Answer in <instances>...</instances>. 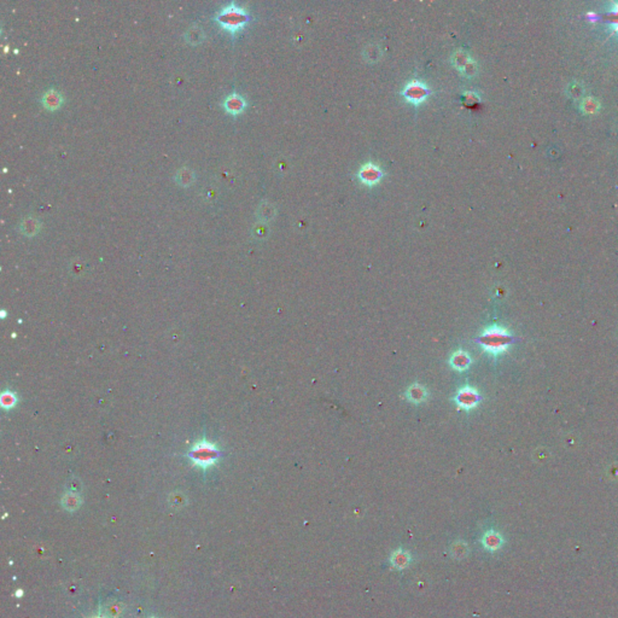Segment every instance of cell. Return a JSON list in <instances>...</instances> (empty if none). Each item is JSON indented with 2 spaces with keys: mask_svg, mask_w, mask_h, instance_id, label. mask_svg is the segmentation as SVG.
Masks as SVG:
<instances>
[{
  "mask_svg": "<svg viewBox=\"0 0 618 618\" xmlns=\"http://www.w3.org/2000/svg\"><path fill=\"white\" fill-rule=\"evenodd\" d=\"M429 587H430L429 578L425 577V576H418V577L414 578V582H413V589H414L416 593H419V594L425 593L426 591H428Z\"/></svg>",
  "mask_w": 618,
  "mask_h": 618,
  "instance_id": "obj_20",
  "label": "cell"
},
{
  "mask_svg": "<svg viewBox=\"0 0 618 618\" xmlns=\"http://www.w3.org/2000/svg\"><path fill=\"white\" fill-rule=\"evenodd\" d=\"M189 458L196 466L207 468L216 463L219 450L213 443L207 442V441H201L191 449Z\"/></svg>",
  "mask_w": 618,
  "mask_h": 618,
  "instance_id": "obj_3",
  "label": "cell"
},
{
  "mask_svg": "<svg viewBox=\"0 0 618 618\" xmlns=\"http://www.w3.org/2000/svg\"><path fill=\"white\" fill-rule=\"evenodd\" d=\"M171 503L173 507H183L185 505V496L181 494H174L171 498Z\"/></svg>",
  "mask_w": 618,
  "mask_h": 618,
  "instance_id": "obj_26",
  "label": "cell"
},
{
  "mask_svg": "<svg viewBox=\"0 0 618 618\" xmlns=\"http://www.w3.org/2000/svg\"><path fill=\"white\" fill-rule=\"evenodd\" d=\"M429 95L430 91L428 86L422 81H418V80H413V81H411L406 86L404 91H402V96L405 97V99L407 100L408 103L415 104V105H418V104L426 100Z\"/></svg>",
  "mask_w": 618,
  "mask_h": 618,
  "instance_id": "obj_4",
  "label": "cell"
},
{
  "mask_svg": "<svg viewBox=\"0 0 618 618\" xmlns=\"http://www.w3.org/2000/svg\"><path fill=\"white\" fill-rule=\"evenodd\" d=\"M582 109L585 110L587 114L595 113V111L599 109V103L596 102V100L594 98L589 97V98H586L582 102Z\"/></svg>",
  "mask_w": 618,
  "mask_h": 618,
  "instance_id": "obj_22",
  "label": "cell"
},
{
  "mask_svg": "<svg viewBox=\"0 0 618 618\" xmlns=\"http://www.w3.org/2000/svg\"><path fill=\"white\" fill-rule=\"evenodd\" d=\"M449 550L453 558L458 559V560H461V559L467 557L468 552H470V547H468V544L465 542V541L458 540L454 541V542L450 544Z\"/></svg>",
  "mask_w": 618,
  "mask_h": 618,
  "instance_id": "obj_17",
  "label": "cell"
},
{
  "mask_svg": "<svg viewBox=\"0 0 618 618\" xmlns=\"http://www.w3.org/2000/svg\"><path fill=\"white\" fill-rule=\"evenodd\" d=\"M454 64L458 69H460L461 72H465L466 75H472L476 71V64L463 51L457 52V54L453 58Z\"/></svg>",
  "mask_w": 618,
  "mask_h": 618,
  "instance_id": "obj_11",
  "label": "cell"
},
{
  "mask_svg": "<svg viewBox=\"0 0 618 618\" xmlns=\"http://www.w3.org/2000/svg\"><path fill=\"white\" fill-rule=\"evenodd\" d=\"M471 363V357L466 352H457L454 353L450 357V365L454 370L464 371L466 370Z\"/></svg>",
  "mask_w": 618,
  "mask_h": 618,
  "instance_id": "obj_16",
  "label": "cell"
},
{
  "mask_svg": "<svg viewBox=\"0 0 618 618\" xmlns=\"http://www.w3.org/2000/svg\"><path fill=\"white\" fill-rule=\"evenodd\" d=\"M482 544H483V547L485 550L490 551V552H495L499 551L500 548L502 547L503 544V537L501 536V534L498 533V531L495 530H489L485 531L484 535L482 536Z\"/></svg>",
  "mask_w": 618,
  "mask_h": 618,
  "instance_id": "obj_9",
  "label": "cell"
},
{
  "mask_svg": "<svg viewBox=\"0 0 618 618\" xmlns=\"http://www.w3.org/2000/svg\"><path fill=\"white\" fill-rule=\"evenodd\" d=\"M406 395H407V398L409 401L422 402L426 398V390L423 385L413 384V385H411V388H408Z\"/></svg>",
  "mask_w": 618,
  "mask_h": 618,
  "instance_id": "obj_18",
  "label": "cell"
},
{
  "mask_svg": "<svg viewBox=\"0 0 618 618\" xmlns=\"http://www.w3.org/2000/svg\"><path fill=\"white\" fill-rule=\"evenodd\" d=\"M40 102L43 104L45 109L47 110H57L63 105L64 96L62 95L61 91L56 88H48L43 93Z\"/></svg>",
  "mask_w": 618,
  "mask_h": 618,
  "instance_id": "obj_8",
  "label": "cell"
},
{
  "mask_svg": "<svg viewBox=\"0 0 618 618\" xmlns=\"http://www.w3.org/2000/svg\"><path fill=\"white\" fill-rule=\"evenodd\" d=\"M222 107L231 115H238L245 110L246 99L239 93L233 92L225 97L222 100Z\"/></svg>",
  "mask_w": 618,
  "mask_h": 618,
  "instance_id": "obj_7",
  "label": "cell"
},
{
  "mask_svg": "<svg viewBox=\"0 0 618 618\" xmlns=\"http://www.w3.org/2000/svg\"><path fill=\"white\" fill-rule=\"evenodd\" d=\"M174 180L179 186L187 187L192 185L194 180H196V173H194L193 169H191L190 167L184 166L175 172Z\"/></svg>",
  "mask_w": 618,
  "mask_h": 618,
  "instance_id": "obj_13",
  "label": "cell"
},
{
  "mask_svg": "<svg viewBox=\"0 0 618 618\" xmlns=\"http://www.w3.org/2000/svg\"><path fill=\"white\" fill-rule=\"evenodd\" d=\"M614 30H616V32H618V21H616V22H614Z\"/></svg>",
  "mask_w": 618,
  "mask_h": 618,
  "instance_id": "obj_28",
  "label": "cell"
},
{
  "mask_svg": "<svg viewBox=\"0 0 618 618\" xmlns=\"http://www.w3.org/2000/svg\"><path fill=\"white\" fill-rule=\"evenodd\" d=\"M17 404V397L16 395L13 394L11 391H5L3 392L2 395V406L6 409L12 408L13 406Z\"/></svg>",
  "mask_w": 618,
  "mask_h": 618,
  "instance_id": "obj_21",
  "label": "cell"
},
{
  "mask_svg": "<svg viewBox=\"0 0 618 618\" xmlns=\"http://www.w3.org/2000/svg\"><path fill=\"white\" fill-rule=\"evenodd\" d=\"M256 215H258V217L262 222H268L269 220H272L274 215H276V208L269 202H262L258 208Z\"/></svg>",
  "mask_w": 618,
  "mask_h": 618,
  "instance_id": "obj_19",
  "label": "cell"
},
{
  "mask_svg": "<svg viewBox=\"0 0 618 618\" xmlns=\"http://www.w3.org/2000/svg\"><path fill=\"white\" fill-rule=\"evenodd\" d=\"M204 38H206V33H204L203 28L198 26V24H192V26H190L186 29L185 34H184V39L191 45L201 44L204 40Z\"/></svg>",
  "mask_w": 618,
  "mask_h": 618,
  "instance_id": "obj_14",
  "label": "cell"
},
{
  "mask_svg": "<svg viewBox=\"0 0 618 618\" xmlns=\"http://www.w3.org/2000/svg\"><path fill=\"white\" fill-rule=\"evenodd\" d=\"M412 561V555L409 552L402 550V548H398V550L394 551L390 555V563L391 567L397 569V570H405V569H407L409 567V564H411Z\"/></svg>",
  "mask_w": 618,
  "mask_h": 618,
  "instance_id": "obj_10",
  "label": "cell"
},
{
  "mask_svg": "<svg viewBox=\"0 0 618 618\" xmlns=\"http://www.w3.org/2000/svg\"><path fill=\"white\" fill-rule=\"evenodd\" d=\"M81 496H80L79 493L76 492H68L65 493L63 495V498H62V505H63V507L67 510V511H76L80 506H81Z\"/></svg>",
  "mask_w": 618,
  "mask_h": 618,
  "instance_id": "obj_15",
  "label": "cell"
},
{
  "mask_svg": "<svg viewBox=\"0 0 618 618\" xmlns=\"http://www.w3.org/2000/svg\"><path fill=\"white\" fill-rule=\"evenodd\" d=\"M96 618H104V617H96Z\"/></svg>",
  "mask_w": 618,
  "mask_h": 618,
  "instance_id": "obj_29",
  "label": "cell"
},
{
  "mask_svg": "<svg viewBox=\"0 0 618 618\" xmlns=\"http://www.w3.org/2000/svg\"><path fill=\"white\" fill-rule=\"evenodd\" d=\"M19 228L22 234L27 235V237H33L40 231L41 222L37 217L32 216V215H28V216L21 220Z\"/></svg>",
  "mask_w": 618,
  "mask_h": 618,
  "instance_id": "obj_12",
  "label": "cell"
},
{
  "mask_svg": "<svg viewBox=\"0 0 618 618\" xmlns=\"http://www.w3.org/2000/svg\"><path fill=\"white\" fill-rule=\"evenodd\" d=\"M215 21L227 32L234 34L249 22V12L237 3L231 2L215 13Z\"/></svg>",
  "mask_w": 618,
  "mask_h": 618,
  "instance_id": "obj_1",
  "label": "cell"
},
{
  "mask_svg": "<svg viewBox=\"0 0 618 618\" xmlns=\"http://www.w3.org/2000/svg\"><path fill=\"white\" fill-rule=\"evenodd\" d=\"M251 234L254 235L255 238L258 239H262L265 238L267 234H268V228L265 225V222H260V224H256L254 227H252L251 230Z\"/></svg>",
  "mask_w": 618,
  "mask_h": 618,
  "instance_id": "obj_23",
  "label": "cell"
},
{
  "mask_svg": "<svg viewBox=\"0 0 618 618\" xmlns=\"http://www.w3.org/2000/svg\"><path fill=\"white\" fill-rule=\"evenodd\" d=\"M70 269L72 273L80 276V274H82L83 270H85V265H83L82 261H80V260H75V261L70 263Z\"/></svg>",
  "mask_w": 618,
  "mask_h": 618,
  "instance_id": "obj_25",
  "label": "cell"
},
{
  "mask_svg": "<svg viewBox=\"0 0 618 618\" xmlns=\"http://www.w3.org/2000/svg\"><path fill=\"white\" fill-rule=\"evenodd\" d=\"M612 12L613 13H617V15H618V4H614V8L612 9Z\"/></svg>",
  "mask_w": 618,
  "mask_h": 618,
  "instance_id": "obj_27",
  "label": "cell"
},
{
  "mask_svg": "<svg viewBox=\"0 0 618 618\" xmlns=\"http://www.w3.org/2000/svg\"><path fill=\"white\" fill-rule=\"evenodd\" d=\"M381 176H383L381 169L378 166L373 165V163H369V165L361 167L359 173H357V178H359L360 181L369 186L376 185L377 183H379Z\"/></svg>",
  "mask_w": 618,
  "mask_h": 618,
  "instance_id": "obj_6",
  "label": "cell"
},
{
  "mask_svg": "<svg viewBox=\"0 0 618 618\" xmlns=\"http://www.w3.org/2000/svg\"><path fill=\"white\" fill-rule=\"evenodd\" d=\"M105 611L109 618H116L120 614L121 611H122V606H121L119 603H111L106 606Z\"/></svg>",
  "mask_w": 618,
  "mask_h": 618,
  "instance_id": "obj_24",
  "label": "cell"
},
{
  "mask_svg": "<svg viewBox=\"0 0 618 618\" xmlns=\"http://www.w3.org/2000/svg\"><path fill=\"white\" fill-rule=\"evenodd\" d=\"M511 343V335L507 332V330L501 326H492L485 330L480 337V344L483 347L485 352L494 354V355L506 352Z\"/></svg>",
  "mask_w": 618,
  "mask_h": 618,
  "instance_id": "obj_2",
  "label": "cell"
},
{
  "mask_svg": "<svg viewBox=\"0 0 618 618\" xmlns=\"http://www.w3.org/2000/svg\"><path fill=\"white\" fill-rule=\"evenodd\" d=\"M456 401L458 406L463 409H472L480 402V394L471 387H465L458 392Z\"/></svg>",
  "mask_w": 618,
  "mask_h": 618,
  "instance_id": "obj_5",
  "label": "cell"
}]
</instances>
